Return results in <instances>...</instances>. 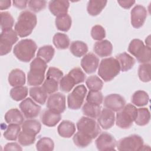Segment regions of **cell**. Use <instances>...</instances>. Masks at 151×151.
I'll list each match as a JSON object with an SVG mask.
<instances>
[{
  "label": "cell",
  "mask_w": 151,
  "mask_h": 151,
  "mask_svg": "<svg viewBox=\"0 0 151 151\" xmlns=\"http://www.w3.org/2000/svg\"><path fill=\"white\" fill-rule=\"evenodd\" d=\"M37 23L36 15L31 11L25 10L20 13L15 25L14 29L18 36L26 37L32 33Z\"/></svg>",
  "instance_id": "obj_1"
},
{
  "label": "cell",
  "mask_w": 151,
  "mask_h": 151,
  "mask_svg": "<svg viewBox=\"0 0 151 151\" xmlns=\"http://www.w3.org/2000/svg\"><path fill=\"white\" fill-rule=\"evenodd\" d=\"M47 67V63L39 57L35 58L30 63V69L27 76L28 84L32 86L41 85L44 80Z\"/></svg>",
  "instance_id": "obj_2"
},
{
  "label": "cell",
  "mask_w": 151,
  "mask_h": 151,
  "mask_svg": "<svg viewBox=\"0 0 151 151\" xmlns=\"http://www.w3.org/2000/svg\"><path fill=\"white\" fill-rule=\"evenodd\" d=\"M37 49V46L34 41L31 39H24L15 45L13 52L19 60L27 63L34 58Z\"/></svg>",
  "instance_id": "obj_3"
},
{
  "label": "cell",
  "mask_w": 151,
  "mask_h": 151,
  "mask_svg": "<svg viewBox=\"0 0 151 151\" xmlns=\"http://www.w3.org/2000/svg\"><path fill=\"white\" fill-rule=\"evenodd\" d=\"M120 71L119 61L113 57L105 58L101 60L99 69V76L106 82L112 80Z\"/></svg>",
  "instance_id": "obj_4"
},
{
  "label": "cell",
  "mask_w": 151,
  "mask_h": 151,
  "mask_svg": "<svg viewBox=\"0 0 151 151\" xmlns=\"http://www.w3.org/2000/svg\"><path fill=\"white\" fill-rule=\"evenodd\" d=\"M137 109L132 104L125 105L122 109L117 111L116 114V125L123 129H129L134 122L137 115Z\"/></svg>",
  "instance_id": "obj_5"
},
{
  "label": "cell",
  "mask_w": 151,
  "mask_h": 151,
  "mask_svg": "<svg viewBox=\"0 0 151 151\" xmlns=\"http://www.w3.org/2000/svg\"><path fill=\"white\" fill-rule=\"evenodd\" d=\"M128 51L134 56L137 61L142 64L150 63L151 58L150 47L145 46L139 39H133L128 47Z\"/></svg>",
  "instance_id": "obj_6"
},
{
  "label": "cell",
  "mask_w": 151,
  "mask_h": 151,
  "mask_svg": "<svg viewBox=\"0 0 151 151\" xmlns=\"http://www.w3.org/2000/svg\"><path fill=\"white\" fill-rule=\"evenodd\" d=\"M78 132L90 137L93 139L98 136L101 132L99 124L94 119L88 117H82L77 123Z\"/></svg>",
  "instance_id": "obj_7"
},
{
  "label": "cell",
  "mask_w": 151,
  "mask_h": 151,
  "mask_svg": "<svg viewBox=\"0 0 151 151\" xmlns=\"http://www.w3.org/2000/svg\"><path fill=\"white\" fill-rule=\"evenodd\" d=\"M116 146L119 150H140L143 147V140L137 134H132L119 140Z\"/></svg>",
  "instance_id": "obj_8"
},
{
  "label": "cell",
  "mask_w": 151,
  "mask_h": 151,
  "mask_svg": "<svg viewBox=\"0 0 151 151\" xmlns=\"http://www.w3.org/2000/svg\"><path fill=\"white\" fill-rule=\"evenodd\" d=\"M86 93L87 88L84 85L81 84L76 86L68 95L67 104L68 108L72 110L80 109L83 104Z\"/></svg>",
  "instance_id": "obj_9"
},
{
  "label": "cell",
  "mask_w": 151,
  "mask_h": 151,
  "mask_svg": "<svg viewBox=\"0 0 151 151\" xmlns=\"http://www.w3.org/2000/svg\"><path fill=\"white\" fill-rule=\"evenodd\" d=\"M18 40V35L12 29L2 31L0 35V54L1 56L8 54L13 45Z\"/></svg>",
  "instance_id": "obj_10"
},
{
  "label": "cell",
  "mask_w": 151,
  "mask_h": 151,
  "mask_svg": "<svg viewBox=\"0 0 151 151\" xmlns=\"http://www.w3.org/2000/svg\"><path fill=\"white\" fill-rule=\"evenodd\" d=\"M47 107L60 114L63 113L66 109L65 95L59 92L51 94L47 100Z\"/></svg>",
  "instance_id": "obj_11"
},
{
  "label": "cell",
  "mask_w": 151,
  "mask_h": 151,
  "mask_svg": "<svg viewBox=\"0 0 151 151\" xmlns=\"http://www.w3.org/2000/svg\"><path fill=\"white\" fill-rule=\"evenodd\" d=\"M19 108L24 117L27 119L37 117L41 111V106L36 104L31 98H27L19 104Z\"/></svg>",
  "instance_id": "obj_12"
},
{
  "label": "cell",
  "mask_w": 151,
  "mask_h": 151,
  "mask_svg": "<svg viewBox=\"0 0 151 151\" xmlns=\"http://www.w3.org/2000/svg\"><path fill=\"white\" fill-rule=\"evenodd\" d=\"M95 143L99 150H113L116 149L117 142L111 134L103 132L97 137Z\"/></svg>",
  "instance_id": "obj_13"
},
{
  "label": "cell",
  "mask_w": 151,
  "mask_h": 151,
  "mask_svg": "<svg viewBox=\"0 0 151 151\" xmlns=\"http://www.w3.org/2000/svg\"><path fill=\"white\" fill-rule=\"evenodd\" d=\"M147 17V10L141 5H137L132 8L130 12L131 24L135 28L143 26Z\"/></svg>",
  "instance_id": "obj_14"
},
{
  "label": "cell",
  "mask_w": 151,
  "mask_h": 151,
  "mask_svg": "<svg viewBox=\"0 0 151 151\" xmlns=\"http://www.w3.org/2000/svg\"><path fill=\"white\" fill-rule=\"evenodd\" d=\"M126 104V101L123 97L118 94H111L105 97L104 106L113 111H119Z\"/></svg>",
  "instance_id": "obj_15"
},
{
  "label": "cell",
  "mask_w": 151,
  "mask_h": 151,
  "mask_svg": "<svg viewBox=\"0 0 151 151\" xmlns=\"http://www.w3.org/2000/svg\"><path fill=\"white\" fill-rule=\"evenodd\" d=\"M99 58L91 52L84 55L81 60V66L87 74L94 73L99 66Z\"/></svg>",
  "instance_id": "obj_16"
},
{
  "label": "cell",
  "mask_w": 151,
  "mask_h": 151,
  "mask_svg": "<svg viewBox=\"0 0 151 151\" xmlns=\"http://www.w3.org/2000/svg\"><path fill=\"white\" fill-rule=\"evenodd\" d=\"M114 122L115 115L114 112L107 108L103 109L97 117L98 124L104 130L109 129L113 127Z\"/></svg>",
  "instance_id": "obj_17"
},
{
  "label": "cell",
  "mask_w": 151,
  "mask_h": 151,
  "mask_svg": "<svg viewBox=\"0 0 151 151\" xmlns=\"http://www.w3.org/2000/svg\"><path fill=\"white\" fill-rule=\"evenodd\" d=\"M70 3L68 1H51L48 4V8L51 14L56 17L67 14Z\"/></svg>",
  "instance_id": "obj_18"
},
{
  "label": "cell",
  "mask_w": 151,
  "mask_h": 151,
  "mask_svg": "<svg viewBox=\"0 0 151 151\" xmlns=\"http://www.w3.org/2000/svg\"><path fill=\"white\" fill-rule=\"evenodd\" d=\"M61 115L60 113L53 111L50 109L45 110L41 116L43 124L48 127H54L60 121Z\"/></svg>",
  "instance_id": "obj_19"
},
{
  "label": "cell",
  "mask_w": 151,
  "mask_h": 151,
  "mask_svg": "<svg viewBox=\"0 0 151 151\" xmlns=\"http://www.w3.org/2000/svg\"><path fill=\"white\" fill-rule=\"evenodd\" d=\"M94 52L100 57L110 56L113 51L111 43L107 40L97 41L93 48Z\"/></svg>",
  "instance_id": "obj_20"
},
{
  "label": "cell",
  "mask_w": 151,
  "mask_h": 151,
  "mask_svg": "<svg viewBox=\"0 0 151 151\" xmlns=\"http://www.w3.org/2000/svg\"><path fill=\"white\" fill-rule=\"evenodd\" d=\"M8 80L9 84L12 87L22 86L25 83V74L22 70L15 68L9 73Z\"/></svg>",
  "instance_id": "obj_21"
},
{
  "label": "cell",
  "mask_w": 151,
  "mask_h": 151,
  "mask_svg": "<svg viewBox=\"0 0 151 151\" xmlns=\"http://www.w3.org/2000/svg\"><path fill=\"white\" fill-rule=\"evenodd\" d=\"M57 132L62 137L70 138L76 132L75 124L70 120H63L58 126Z\"/></svg>",
  "instance_id": "obj_22"
},
{
  "label": "cell",
  "mask_w": 151,
  "mask_h": 151,
  "mask_svg": "<svg viewBox=\"0 0 151 151\" xmlns=\"http://www.w3.org/2000/svg\"><path fill=\"white\" fill-rule=\"evenodd\" d=\"M116 58L119 63L120 71L126 72L132 68L135 64L134 58L126 52H123L116 55Z\"/></svg>",
  "instance_id": "obj_23"
},
{
  "label": "cell",
  "mask_w": 151,
  "mask_h": 151,
  "mask_svg": "<svg viewBox=\"0 0 151 151\" xmlns=\"http://www.w3.org/2000/svg\"><path fill=\"white\" fill-rule=\"evenodd\" d=\"M22 130L30 134L35 136L38 134L41 129V124L39 121L35 119H28L21 124Z\"/></svg>",
  "instance_id": "obj_24"
},
{
  "label": "cell",
  "mask_w": 151,
  "mask_h": 151,
  "mask_svg": "<svg viewBox=\"0 0 151 151\" xmlns=\"http://www.w3.org/2000/svg\"><path fill=\"white\" fill-rule=\"evenodd\" d=\"M24 116L21 112L17 109L9 110L5 115V120L8 124L21 125L24 122Z\"/></svg>",
  "instance_id": "obj_25"
},
{
  "label": "cell",
  "mask_w": 151,
  "mask_h": 151,
  "mask_svg": "<svg viewBox=\"0 0 151 151\" xmlns=\"http://www.w3.org/2000/svg\"><path fill=\"white\" fill-rule=\"evenodd\" d=\"M30 97L37 103L40 104H44L47 99V93L42 87L35 86L29 90Z\"/></svg>",
  "instance_id": "obj_26"
},
{
  "label": "cell",
  "mask_w": 151,
  "mask_h": 151,
  "mask_svg": "<svg viewBox=\"0 0 151 151\" xmlns=\"http://www.w3.org/2000/svg\"><path fill=\"white\" fill-rule=\"evenodd\" d=\"M107 3V1H89L87 6V11L90 15L97 16L102 11Z\"/></svg>",
  "instance_id": "obj_27"
},
{
  "label": "cell",
  "mask_w": 151,
  "mask_h": 151,
  "mask_svg": "<svg viewBox=\"0 0 151 151\" xmlns=\"http://www.w3.org/2000/svg\"><path fill=\"white\" fill-rule=\"evenodd\" d=\"M70 51L72 54L77 57H81L87 52V45L81 41H73L70 46Z\"/></svg>",
  "instance_id": "obj_28"
},
{
  "label": "cell",
  "mask_w": 151,
  "mask_h": 151,
  "mask_svg": "<svg viewBox=\"0 0 151 151\" xmlns=\"http://www.w3.org/2000/svg\"><path fill=\"white\" fill-rule=\"evenodd\" d=\"M132 103L138 107L147 105L149 101L148 94L143 90H137L134 93L131 99Z\"/></svg>",
  "instance_id": "obj_29"
},
{
  "label": "cell",
  "mask_w": 151,
  "mask_h": 151,
  "mask_svg": "<svg viewBox=\"0 0 151 151\" xmlns=\"http://www.w3.org/2000/svg\"><path fill=\"white\" fill-rule=\"evenodd\" d=\"M101 107L99 105H96L86 102L82 107V111L84 116L92 119H97L100 112Z\"/></svg>",
  "instance_id": "obj_30"
},
{
  "label": "cell",
  "mask_w": 151,
  "mask_h": 151,
  "mask_svg": "<svg viewBox=\"0 0 151 151\" xmlns=\"http://www.w3.org/2000/svg\"><path fill=\"white\" fill-rule=\"evenodd\" d=\"M150 119V113L147 108L142 107L137 109V115L134 122L138 126H143L147 124Z\"/></svg>",
  "instance_id": "obj_31"
},
{
  "label": "cell",
  "mask_w": 151,
  "mask_h": 151,
  "mask_svg": "<svg viewBox=\"0 0 151 151\" xmlns=\"http://www.w3.org/2000/svg\"><path fill=\"white\" fill-rule=\"evenodd\" d=\"M55 24L58 30L63 32H67L71 28L72 24L71 18L68 14L57 17L55 18Z\"/></svg>",
  "instance_id": "obj_32"
},
{
  "label": "cell",
  "mask_w": 151,
  "mask_h": 151,
  "mask_svg": "<svg viewBox=\"0 0 151 151\" xmlns=\"http://www.w3.org/2000/svg\"><path fill=\"white\" fill-rule=\"evenodd\" d=\"M52 42L55 47L60 50L67 49L70 45V39L68 37L63 33H56L52 38Z\"/></svg>",
  "instance_id": "obj_33"
},
{
  "label": "cell",
  "mask_w": 151,
  "mask_h": 151,
  "mask_svg": "<svg viewBox=\"0 0 151 151\" xmlns=\"http://www.w3.org/2000/svg\"><path fill=\"white\" fill-rule=\"evenodd\" d=\"M55 54V50L50 45H44L40 47L37 52V56L43 60L45 63H49L53 58Z\"/></svg>",
  "instance_id": "obj_34"
},
{
  "label": "cell",
  "mask_w": 151,
  "mask_h": 151,
  "mask_svg": "<svg viewBox=\"0 0 151 151\" xmlns=\"http://www.w3.org/2000/svg\"><path fill=\"white\" fill-rule=\"evenodd\" d=\"M21 132L19 125L15 124H9L6 129L4 132V137L8 140H16Z\"/></svg>",
  "instance_id": "obj_35"
},
{
  "label": "cell",
  "mask_w": 151,
  "mask_h": 151,
  "mask_svg": "<svg viewBox=\"0 0 151 151\" xmlns=\"http://www.w3.org/2000/svg\"><path fill=\"white\" fill-rule=\"evenodd\" d=\"M28 95V88L25 86L14 87L10 91V96L15 101H19L25 99Z\"/></svg>",
  "instance_id": "obj_36"
},
{
  "label": "cell",
  "mask_w": 151,
  "mask_h": 151,
  "mask_svg": "<svg viewBox=\"0 0 151 151\" xmlns=\"http://www.w3.org/2000/svg\"><path fill=\"white\" fill-rule=\"evenodd\" d=\"M14 24V19L8 12H1V27L2 31L12 29Z\"/></svg>",
  "instance_id": "obj_37"
},
{
  "label": "cell",
  "mask_w": 151,
  "mask_h": 151,
  "mask_svg": "<svg viewBox=\"0 0 151 151\" xmlns=\"http://www.w3.org/2000/svg\"><path fill=\"white\" fill-rule=\"evenodd\" d=\"M73 140L77 146L86 147L91 143L93 139L78 131V132L74 134Z\"/></svg>",
  "instance_id": "obj_38"
},
{
  "label": "cell",
  "mask_w": 151,
  "mask_h": 151,
  "mask_svg": "<svg viewBox=\"0 0 151 151\" xmlns=\"http://www.w3.org/2000/svg\"><path fill=\"white\" fill-rule=\"evenodd\" d=\"M60 88L61 91L68 93L70 91L74 86L76 85V83L72 77L67 74V75L63 76L59 81Z\"/></svg>",
  "instance_id": "obj_39"
},
{
  "label": "cell",
  "mask_w": 151,
  "mask_h": 151,
  "mask_svg": "<svg viewBox=\"0 0 151 151\" xmlns=\"http://www.w3.org/2000/svg\"><path fill=\"white\" fill-rule=\"evenodd\" d=\"M86 84L91 91H100L103 86V81L96 76L88 77L86 81Z\"/></svg>",
  "instance_id": "obj_40"
},
{
  "label": "cell",
  "mask_w": 151,
  "mask_h": 151,
  "mask_svg": "<svg viewBox=\"0 0 151 151\" xmlns=\"http://www.w3.org/2000/svg\"><path fill=\"white\" fill-rule=\"evenodd\" d=\"M54 147L53 140L47 137L40 139L36 143V149L40 151H51L54 149Z\"/></svg>",
  "instance_id": "obj_41"
},
{
  "label": "cell",
  "mask_w": 151,
  "mask_h": 151,
  "mask_svg": "<svg viewBox=\"0 0 151 151\" xmlns=\"http://www.w3.org/2000/svg\"><path fill=\"white\" fill-rule=\"evenodd\" d=\"M138 76L143 82H149L150 81V64L145 63L139 65L138 68Z\"/></svg>",
  "instance_id": "obj_42"
},
{
  "label": "cell",
  "mask_w": 151,
  "mask_h": 151,
  "mask_svg": "<svg viewBox=\"0 0 151 151\" xmlns=\"http://www.w3.org/2000/svg\"><path fill=\"white\" fill-rule=\"evenodd\" d=\"M41 87L47 94L54 93L58 89V81L54 78L46 77Z\"/></svg>",
  "instance_id": "obj_43"
},
{
  "label": "cell",
  "mask_w": 151,
  "mask_h": 151,
  "mask_svg": "<svg viewBox=\"0 0 151 151\" xmlns=\"http://www.w3.org/2000/svg\"><path fill=\"white\" fill-rule=\"evenodd\" d=\"M103 96L100 91L90 90L86 97L87 102L96 105H99L103 103Z\"/></svg>",
  "instance_id": "obj_44"
},
{
  "label": "cell",
  "mask_w": 151,
  "mask_h": 151,
  "mask_svg": "<svg viewBox=\"0 0 151 151\" xmlns=\"http://www.w3.org/2000/svg\"><path fill=\"white\" fill-rule=\"evenodd\" d=\"M18 140L19 143L22 146H29V145H32L35 142V136L30 134L22 130L20 132L18 135Z\"/></svg>",
  "instance_id": "obj_45"
},
{
  "label": "cell",
  "mask_w": 151,
  "mask_h": 151,
  "mask_svg": "<svg viewBox=\"0 0 151 151\" xmlns=\"http://www.w3.org/2000/svg\"><path fill=\"white\" fill-rule=\"evenodd\" d=\"M91 36L94 40H103L106 37V31L101 25H96L91 28Z\"/></svg>",
  "instance_id": "obj_46"
},
{
  "label": "cell",
  "mask_w": 151,
  "mask_h": 151,
  "mask_svg": "<svg viewBox=\"0 0 151 151\" xmlns=\"http://www.w3.org/2000/svg\"><path fill=\"white\" fill-rule=\"evenodd\" d=\"M68 74L72 77V78L75 81L76 84H78L84 82L86 78L85 74L78 67L73 68L69 71Z\"/></svg>",
  "instance_id": "obj_47"
},
{
  "label": "cell",
  "mask_w": 151,
  "mask_h": 151,
  "mask_svg": "<svg viewBox=\"0 0 151 151\" xmlns=\"http://www.w3.org/2000/svg\"><path fill=\"white\" fill-rule=\"evenodd\" d=\"M47 1L42 0L28 1V5L31 11L34 12H38L45 8Z\"/></svg>",
  "instance_id": "obj_48"
},
{
  "label": "cell",
  "mask_w": 151,
  "mask_h": 151,
  "mask_svg": "<svg viewBox=\"0 0 151 151\" xmlns=\"http://www.w3.org/2000/svg\"><path fill=\"white\" fill-rule=\"evenodd\" d=\"M63 76L64 75L63 71L60 70L59 68L54 67H49L47 71L46 77L54 78L57 81H60L63 77Z\"/></svg>",
  "instance_id": "obj_49"
},
{
  "label": "cell",
  "mask_w": 151,
  "mask_h": 151,
  "mask_svg": "<svg viewBox=\"0 0 151 151\" xmlns=\"http://www.w3.org/2000/svg\"><path fill=\"white\" fill-rule=\"evenodd\" d=\"M22 147L17 143L12 142L7 143L4 147V150H22Z\"/></svg>",
  "instance_id": "obj_50"
},
{
  "label": "cell",
  "mask_w": 151,
  "mask_h": 151,
  "mask_svg": "<svg viewBox=\"0 0 151 151\" xmlns=\"http://www.w3.org/2000/svg\"><path fill=\"white\" fill-rule=\"evenodd\" d=\"M117 2L122 8L129 9L135 4V1H117Z\"/></svg>",
  "instance_id": "obj_51"
},
{
  "label": "cell",
  "mask_w": 151,
  "mask_h": 151,
  "mask_svg": "<svg viewBox=\"0 0 151 151\" xmlns=\"http://www.w3.org/2000/svg\"><path fill=\"white\" fill-rule=\"evenodd\" d=\"M28 1L19 0V1H13V5L17 8L19 9H24L26 8L27 5L28 4Z\"/></svg>",
  "instance_id": "obj_52"
},
{
  "label": "cell",
  "mask_w": 151,
  "mask_h": 151,
  "mask_svg": "<svg viewBox=\"0 0 151 151\" xmlns=\"http://www.w3.org/2000/svg\"><path fill=\"white\" fill-rule=\"evenodd\" d=\"M11 1L9 0H1L0 1V8L1 10L6 9L11 6Z\"/></svg>",
  "instance_id": "obj_53"
},
{
  "label": "cell",
  "mask_w": 151,
  "mask_h": 151,
  "mask_svg": "<svg viewBox=\"0 0 151 151\" xmlns=\"http://www.w3.org/2000/svg\"><path fill=\"white\" fill-rule=\"evenodd\" d=\"M145 42H146V46L150 47V36H149V37L145 40Z\"/></svg>",
  "instance_id": "obj_54"
}]
</instances>
